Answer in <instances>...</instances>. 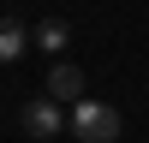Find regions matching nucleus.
<instances>
[{
  "label": "nucleus",
  "mask_w": 149,
  "mask_h": 143,
  "mask_svg": "<svg viewBox=\"0 0 149 143\" xmlns=\"http://www.w3.org/2000/svg\"><path fill=\"white\" fill-rule=\"evenodd\" d=\"M72 137H84V143H119V107L113 101H78L72 107Z\"/></svg>",
  "instance_id": "1"
},
{
  "label": "nucleus",
  "mask_w": 149,
  "mask_h": 143,
  "mask_svg": "<svg viewBox=\"0 0 149 143\" xmlns=\"http://www.w3.org/2000/svg\"><path fill=\"white\" fill-rule=\"evenodd\" d=\"M24 131H30L36 143L60 137V131H66V107H60V101H48V95H36V101H24Z\"/></svg>",
  "instance_id": "2"
},
{
  "label": "nucleus",
  "mask_w": 149,
  "mask_h": 143,
  "mask_svg": "<svg viewBox=\"0 0 149 143\" xmlns=\"http://www.w3.org/2000/svg\"><path fill=\"white\" fill-rule=\"evenodd\" d=\"M42 95H48V101H60V107H78V101H90V95H84V72H78V66H66V60L48 72Z\"/></svg>",
  "instance_id": "3"
},
{
  "label": "nucleus",
  "mask_w": 149,
  "mask_h": 143,
  "mask_svg": "<svg viewBox=\"0 0 149 143\" xmlns=\"http://www.w3.org/2000/svg\"><path fill=\"white\" fill-rule=\"evenodd\" d=\"M36 36L24 30V24H12V18H0V66H6V60H18L24 48H30Z\"/></svg>",
  "instance_id": "4"
},
{
  "label": "nucleus",
  "mask_w": 149,
  "mask_h": 143,
  "mask_svg": "<svg viewBox=\"0 0 149 143\" xmlns=\"http://www.w3.org/2000/svg\"><path fill=\"white\" fill-rule=\"evenodd\" d=\"M30 36H36V48H42V54H66V42H72V30H66L60 18H42Z\"/></svg>",
  "instance_id": "5"
}]
</instances>
